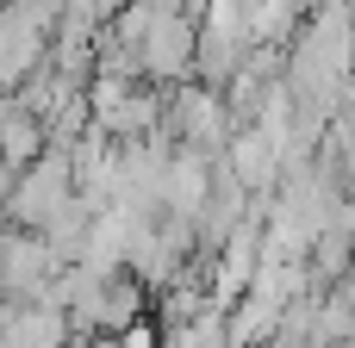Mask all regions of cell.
Segmentation results:
<instances>
[{
  "label": "cell",
  "mask_w": 355,
  "mask_h": 348,
  "mask_svg": "<svg viewBox=\"0 0 355 348\" xmlns=\"http://www.w3.org/2000/svg\"><path fill=\"white\" fill-rule=\"evenodd\" d=\"M112 348H162V330H156V324L144 318L137 330H125V336H112Z\"/></svg>",
  "instance_id": "8992f818"
},
{
  "label": "cell",
  "mask_w": 355,
  "mask_h": 348,
  "mask_svg": "<svg viewBox=\"0 0 355 348\" xmlns=\"http://www.w3.org/2000/svg\"><path fill=\"white\" fill-rule=\"evenodd\" d=\"M69 199H75V156H69V149H44L31 168L12 174V193H6V205H0V218H6L12 230H44Z\"/></svg>",
  "instance_id": "6da1fadb"
},
{
  "label": "cell",
  "mask_w": 355,
  "mask_h": 348,
  "mask_svg": "<svg viewBox=\"0 0 355 348\" xmlns=\"http://www.w3.org/2000/svg\"><path fill=\"white\" fill-rule=\"evenodd\" d=\"M44 149H50V125H44L25 100L6 93V100H0V162L19 174V168H31Z\"/></svg>",
  "instance_id": "277c9868"
},
{
  "label": "cell",
  "mask_w": 355,
  "mask_h": 348,
  "mask_svg": "<svg viewBox=\"0 0 355 348\" xmlns=\"http://www.w3.org/2000/svg\"><path fill=\"white\" fill-rule=\"evenodd\" d=\"M212 187H218V156L175 143L168 174H162V212H175V218H193V224H200V212H206Z\"/></svg>",
  "instance_id": "3957f363"
},
{
  "label": "cell",
  "mask_w": 355,
  "mask_h": 348,
  "mask_svg": "<svg viewBox=\"0 0 355 348\" xmlns=\"http://www.w3.org/2000/svg\"><path fill=\"white\" fill-rule=\"evenodd\" d=\"M137 68H144V81L150 87H162V93H175V87H187L193 75H200V19L193 12H162L156 19V31L137 44Z\"/></svg>",
  "instance_id": "7a4b0ae2"
},
{
  "label": "cell",
  "mask_w": 355,
  "mask_h": 348,
  "mask_svg": "<svg viewBox=\"0 0 355 348\" xmlns=\"http://www.w3.org/2000/svg\"><path fill=\"white\" fill-rule=\"evenodd\" d=\"M6 318H12V299H0V342H6Z\"/></svg>",
  "instance_id": "52a82bcc"
},
{
  "label": "cell",
  "mask_w": 355,
  "mask_h": 348,
  "mask_svg": "<svg viewBox=\"0 0 355 348\" xmlns=\"http://www.w3.org/2000/svg\"><path fill=\"white\" fill-rule=\"evenodd\" d=\"M162 348H237L231 342V311H200L187 324H162Z\"/></svg>",
  "instance_id": "5b68a950"
}]
</instances>
